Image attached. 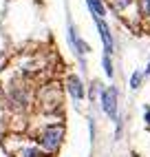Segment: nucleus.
<instances>
[{"label":"nucleus","instance_id":"f257e3e1","mask_svg":"<svg viewBox=\"0 0 150 157\" xmlns=\"http://www.w3.org/2000/svg\"><path fill=\"white\" fill-rule=\"evenodd\" d=\"M2 86V102H5V111H7V126H9V120H20V117H27L31 113V109L36 106V93L31 82L22 75L7 80Z\"/></svg>","mask_w":150,"mask_h":157},{"label":"nucleus","instance_id":"9b49d317","mask_svg":"<svg viewBox=\"0 0 150 157\" xmlns=\"http://www.w3.org/2000/svg\"><path fill=\"white\" fill-rule=\"evenodd\" d=\"M99 91H102V82H99V80H93L91 84L86 86V98H88L91 104L99 102Z\"/></svg>","mask_w":150,"mask_h":157},{"label":"nucleus","instance_id":"1a4fd4ad","mask_svg":"<svg viewBox=\"0 0 150 157\" xmlns=\"http://www.w3.org/2000/svg\"><path fill=\"white\" fill-rule=\"evenodd\" d=\"M95 20V27H97V33H99V38H102V44H104V53H115V38H113V33H111V27H108V22H106L104 18H93Z\"/></svg>","mask_w":150,"mask_h":157},{"label":"nucleus","instance_id":"f3484780","mask_svg":"<svg viewBox=\"0 0 150 157\" xmlns=\"http://www.w3.org/2000/svg\"><path fill=\"white\" fill-rule=\"evenodd\" d=\"M88 135H91V144L97 140V126H95V117H88Z\"/></svg>","mask_w":150,"mask_h":157},{"label":"nucleus","instance_id":"6ab92c4d","mask_svg":"<svg viewBox=\"0 0 150 157\" xmlns=\"http://www.w3.org/2000/svg\"><path fill=\"white\" fill-rule=\"evenodd\" d=\"M144 78H150V62H148L146 69H144Z\"/></svg>","mask_w":150,"mask_h":157},{"label":"nucleus","instance_id":"2eb2a0df","mask_svg":"<svg viewBox=\"0 0 150 157\" xmlns=\"http://www.w3.org/2000/svg\"><path fill=\"white\" fill-rule=\"evenodd\" d=\"M5 128H7V111L2 102V86H0V137H5Z\"/></svg>","mask_w":150,"mask_h":157},{"label":"nucleus","instance_id":"6e6552de","mask_svg":"<svg viewBox=\"0 0 150 157\" xmlns=\"http://www.w3.org/2000/svg\"><path fill=\"white\" fill-rule=\"evenodd\" d=\"M64 91L69 93V98L75 102V104H82L86 100V84H84V80L77 75V73H69L66 78H64Z\"/></svg>","mask_w":150,"mask_h":157},{"label":"nucleus","instance_id":"dca6fc26","mask_svg":"<svg viewBox=\"0 0 150 157\" xmlns=\"http://www.w3.org/2000/svg\"><path fill=\"white\" fill-rule=\"evenodd\" d=\"M124 137V117L119 115V117L115 120V142H119Z\"/></svg>","mask_w":150,"mask_h":157},{"label":"nucleus","instance_id":"20e7f679","mask_svg":"<svg viewBox=\"0 0 150 157\" xmlns=\"http://www.w3.org/2000/svg\"><path fill=\"white\" fill-rule=\"evenodd\" d=\"M2 148H5L7 155H11V157H51L33 142V137L20 135V133L5 135L2 137Z\"/></svg>","mask_w":150,"mask_h":157},{"label":"nucleus","instance_id":"9d476101","mask_svg":"<svg viewBox=\"0 0 150 157\" xmlns=\"http://www.w3.org/2000/svg\"><path fill=\"white\" fill-rule=\"evenodd\" d=\"M86 5L93 18H106V13H108V7H106L104 0H86Z\"/></svg>","mask_w":150,"mask_h":157},{"label":"nucleus","instance_id":"ddd939ff","mask_svg":"<svg viewBox=\"0 0 150 157\" xmlns=\"http://www.w3.org/2000/svg\"><path fill=\"white\" fill-rule=\"evenodd\" d=\"M102 67H104L106 78L113 80V78H115V64H113V56H111V53H104V56H102Z\"/></svg>","mask_w":150,"mask_h":157},{"label":"nucleus","instance_id":"423d86ee","mask_svg":"<svg viewBox=\"0 0 150 157\" xmlns=\"http://www.w3.org/2000/svg\"><path fill=\"white\" fill-rule=\"evenodd\" d=\"M99 109L111 122H115L119 117V89L115 84L102 86V91H99Z\"/></svg>","mask_w":150,"mask_h":157},{"label":"nucleus","instance_id":"4468645a","mask_svg":"<svg viewBox=\"0 0 150 157\" xmlns=\"http://www.w3.org/2000/svg\"><path fill=\"white\" fill-rule=\"evenodd\" d=\"M139 7V16H141V22L150 25V0H137Z\"/></svg>","mask_w":150,"mask_h":157},{"label":"nucleus","instance_id":"7ed1b4c3","mask_svg":"<svg viewBox=\"0 0 150 157\" xmlns=\"http://www.w3.org/2000/svg\"><path fill=\"white\" fill-rule=\"evenodd\" d=\"M36 106L42 115H58L64 106V86L60 82H44L36 91Z\"/></svg>","mask_w":150,"mask_h":157},{"label":"nucleus","instance_id":"f8f14e48","mask_svg":"<svg viewBox=\"0 0 150 157\" xmlns=\"http://www.w3.org/2000/svg\"><path fill=\"white\" fill-rule=\"evenodd\" d=\"M144 71H139V69H135L133 73H130V82H128V86H130V91H139L144 86Z\"/></svg>","mask_w":150,"mask_h":157},{"label":"nucleus","instance_id":"a211bd4d","mask_svg":"<svg viewBox=\"0 0 150 157\" xmlns=\"http://www.w3.org/2000/svg\"><path fill=\"white\" fill-rule=\"evenodd\" d=\"M144 124H146V128H150V106L148 104L144 106Z\"/></svg>","mask_w":150,"mask_h":157},{"label":"nucleus","instance_id":"0eeeda50","mask_svg":"<svg viewBox=\"0 0 150 157\" xmlns=\"http://www.w3.org/2000/svg\"><path fill=\"white\" fill-rule=\"evenodd\" d=\"M66 33H69V47L73 49L75 58L80 60V67H82V71H86V60H84V56H86V53H91V44H88L84 38H80L77 29L73 27V22H71V20H69V29H66Z\"/></svg>","mask_w":150,"mask_h":157},{"label":"nucleus","instance_id":"39448f33","mask_svg":"<svg viewBox=\"0 0 150 157\" xmlns=\"http://www.w3.org/2000/svg\"><path fill=\"white\" fill-rule=\"evenodd\" d=\"M106 7L111 11L124 20L128 27H139L141 25V16H139V7H137V0H104Z\"/></svg>","mask_w":150,"mask_h":157},{"label":"nucleus","instance_id":"f03ea898","mask_svg":"<svg viewBox=\"0 0 150 157\" xmlns=\"http://www.w3.org/2000/svg\"><path fill=\"white\" fill-rule=\"evenodd\" d=\"M33 142L40 146L42 151L47 155H58L62 144H64V137H66V126H64V122L60 117H55L53 122H44L40 128L33 131Z\"/></svg>","mask_w":150,"mask_h":157}]
</instances>
